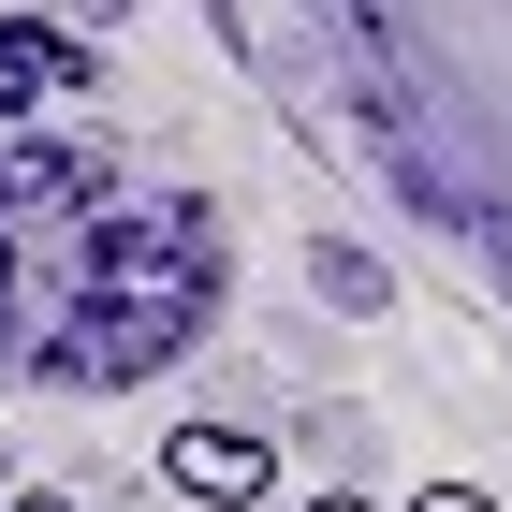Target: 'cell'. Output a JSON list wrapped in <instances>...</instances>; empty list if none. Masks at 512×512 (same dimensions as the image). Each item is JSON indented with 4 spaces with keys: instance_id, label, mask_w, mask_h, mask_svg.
<instances>
[{
    "instance_id": "2",
    "label": "cell",
    "mask_w": 512,
    "mask_h": 512,
    "mask_svg": "<svg viewBox=\"0 0 512 512\" xmlns=\"http://www.w3.org/2000/svg\"><path fill=\"white\" fill-rule=\"evenodd\" d=\"M161 483H176L191 512H264L278 498V439L264 425H176L161 439Z\"/></svg>"
},
{
    "instance_id": "6",
    "label": "cell",
    "mask_w": 512,
    "mask_h": 512,
    "mask_svg": "<svg viewBox=\"0 0 512 512\" xmlns=\"http://www.w3.org/2000/svg\"><path fill=\"white\" fill-rule=\"evenodd\" d=\"M0 512H74V498H59V483H15V498H0Z\"/></svg>"
},
{
    "instance_id": "8",
    "label": "cell",
    "mask_w": 512,
    "mask_h": 512,
    "mask_svg": "<svg viewBox=\"0 0 512 512\" xmlns=\"http://www.w3.org/2000/svg\"><path fill=\"white\" fill-rule=\"evenodd\" d=\"M0 498H15V454H0Z\"/></svg>"
},
{
    "instance_id": "3",
    "label": "cell",
    "mask_w": 512,
    "mask_h": 512,
    "mask_svg": "<svg viewBox=\"0 0 512 512\" xmlns=\"http://www.w3.org/2000/svg\"><path fill=\"white\" fill-rule=\"evenodd\" d=\"M59 88H88V44L59 15H0V132H44Z\"/></svg>"
},
{
    "instance_id": "5",
    "label": "cell",
    "mask_w": 512,
    "mask_h": 512,
    "mask_svg": "<svg viewBox=\"0 0 512 512\" xmlns=\"http://www.w3.org/2000/svg\"><path fill=\"white\" fill-rule=\"evenodd\" d=\"M0 352H15V235H0Z\"/></svg>"
},
{
    "instance_id": "4",
    "label": "cell",
    "mask_w": 512,
    "mask_h": 512,
    "mask_svg": "<svg viewBox=\"0 0 512 512\" xmlns=\"http://www.w3.org/2000/svg\"><path fill=\"white\" fill-rule=\"evenodd\" d=\"M395 512H498V498H483V483H410Z\"/></svg>"
},
{
    "instance_id": "7",
    "label": "cell",
    "mask_w": 512,
    "mask_h": 512,
    "mask_svg": "<svg viewBox=\"0 0 512 512\" xmlns=\"http://www.w3.org/2000/svg\"><path fill=\"white\" fill-rule=\"evenodd\" d=\"M308 512H381V498H352V483H322V498H308Z\"/></svg>"
},
{
    "instance_id": "1",
    "label": "cell",
    "mask_w": 512,
    "mask_h": 512,
    "mask_svg": "<svg viewBox=\"0 0 512 512\" xmlns=\"http://www.w3.org/2000/svg\"><path fill=\"white\" fill-rule=\"evenodd\" d=\"M118 205V147L88 132H0V235L15 220H103Z\"/></svg>"
}]
</instances>
